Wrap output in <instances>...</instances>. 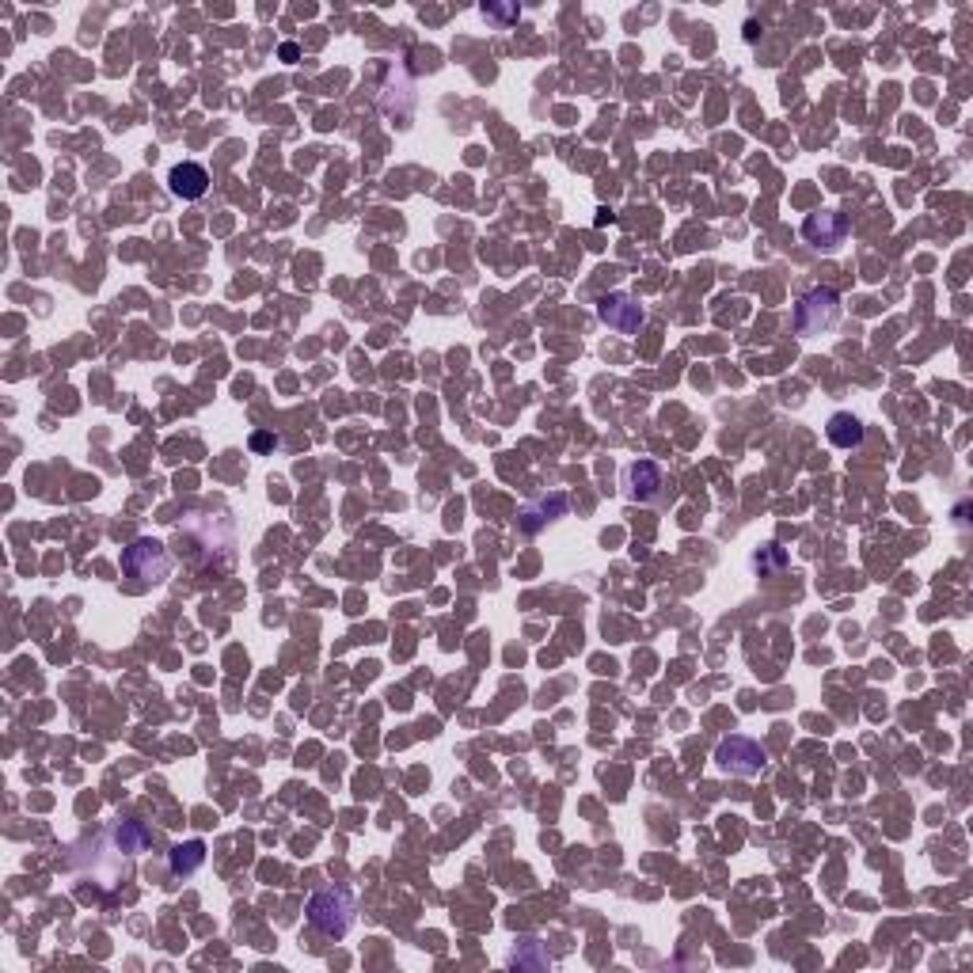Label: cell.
Returning a JSON list of instances; mask_svg holds the SVG:
<instances>
[{
    "label": "cell",
    "instance_id": "52a82bcc",
    "mask_svg": "<svg viewBox=\"0 0 973 973\" xmlns=\"http://www.w3.org/2000/svg\"><path fill=\"white\" fill-rule=\"evenodd\" d=\"M168 187H172L175 198L194 202V198H202L210 191V172L202 164H175L172 175H168Z\"/></svg>",
    "mask_w": 973,
    "mask_h": 973
},
{
    "label": "cell",
    "instance_id": "5b68a950",
    "mask_svg": "<svg viewBox=\"0 0 973 973\" xmlns=\"http://www.w3.org/2000/svg\"><path fill=\"white\" fill-rule=\"evenodd\" d=\"M597 316H601V324H609L620 335H631V331L643 327V305L631 293H609V297H601L597 301Z\"/></svg>",
    "mask_w": 973,
    "mask_h": 973
},
{
    "label": "cell",
    "instance_id": "8fae6325",
    "mask_svg": "<svg viewBox=\"0 0 973 973\" xmlns=\"http://www.w3.org/2000/svg\"><path fill=\"white\" fill-rule=\"evenodd\" d=\"M563 514H567V498L552 495V498H544L540 506H529V510L521 514V529H525V533H536L544 521H555V517H563Z\"/></svg>",
    "mask_w": 973,
    "mask_h": 973
},
{
    "label": "cell",
    "instance_id": "30bf717a",
    "mask_svg": "<svg viewBox=\"0 0 973 973\" xmlns=\"http://www.w3.org/2000/svg\"><path fill=\"white\" fill-rule=\"evenodd\" d=\"M202 863H206V844H202V840H187V844H175L172 852H168V867H172L175 878L194 875V871H198Z\"/></svg>",
    "mask_w": 973,
    "mask_h": 973
},
{
    "label": "cell",
    "instance_id": "8992f818",
    "mask_svg": "<svg viewBox=\"0 0 973 973\" xmlns=\"http://www.w3.org/2000/svg\"><path fill=\"white\" fill-rule=\"evenodd\" d=\"M848 232H852V225H848V217L844 213H814V217H806V225H802V236L814 244L818 251H837L844 240H848Z\"/></svg>",
    "mask_w": 973,
    "mask_h": 973
},
{
    "label": "cell",
    "instance_id": "6da1fadb",
    "mask_svg": "<svg viewBox=\"0 0 973 973\" xmlns=\"http://www.w3.org/2000/svg\"><path fill=\"white\" fill-rule=\"evenodd\" d=\"M354 920V901L346 890H320L308 901V924L327 939H343Z\"/></svg>",
    "mask_w": 973,
    "mask_h": 973
},
{
    "label": "cell",
    "instance_id": "5bb4252c",
    "mask_svg": "<svg viewBox=\"0 0 973 973\" xmlns=\"http://www.w3.org/2000/svg\"><path fill=\"white\" fill-rule=\"evenodd\" d=\"M483 16H495V20H517V8H487V4H483Z\"/></svg>",
    "mask_w": 973,
    "mask_h": 973
},
{
    "label": "cell",
    "instance_id": "4fadbf2b",
    "mask_svg": "<svg viewBox=\"0 0 973 973\" xmlns=\"http://www.w3.org/2000/svg\"><path fill=\"white\" fill-rule=\"evenodd\" d=\"M753 567H757V571H772V567H776V571H780V567H787V555H783V548H776V544H768V548H761V552H757V555H753Z\"/></svg>",
    "mask_w": 973,
    "mask_h": 973
},
{
    "label": "cell",
    "instance_id": "9c48e42d",
    "mask_svg": "<svg viewBox=\"0 0 973 973\" xmlns=\"http://www.w3.org/2000/svg\"><path fill=\"white\" fill-rule=\"evenodd\" d=\"M825 434H829V441L837 449H859L863 445V422L856 415H848V411H837L829 419V426H825Z\"/></svg>",
    "mask_w": 973,
    "mask_h": 973
},
{
    "label": "cell",
    "instance_id": "3957f363",
    "mask_svg": "<svg viewBox=\"0 0 973 973\" xmlns=\"http://www.w3.org/2000/svg\"><path fill=\"white\" fill-rule=\"evenodd\" d=\"M122 571L130 574V578H137V582H145V586L149 582H164L172 574V555H168V548L160 540L141 536V540H134L122 552Z\"/></svg>",
    "mask_w": 973,
    "mask_h": 973
},
{
    "label": "cell",
    "instance_id": "9a60e30c",
    "mask_svg": "<svg viewBox=\"0 0 973 973\" xmlns=\"http://www.w3.org/2000/svg\"><path fill=\"white\" fill-rule=\"evenodd\" d=\"M251 445H255V449H270V445H278V438H270V434H255V438H251Z\"/></svg>",
    "mask_w": 973,
    "mask_h": 973
},
{
    "label": "cell",
    "instance_id": "ba28073f",
    "mask_svg": "<svg viewBox=\"0 0 973 973\" xmlns=\"http://www.w3.org/2000/svg\"><path fill=\"white\" fill-rule=\"evenodd\" d=\"M628 487L639 502H654V498H662L666 476H662V468L654 460H635L628 468Z\"/></svg>",
    "mask_w": 973,
    "mask_h": 973
},
{
    "label": "cell",
    "instance_id": "7a4b0ae2",
    "mask_svg": "<svg viewBox=\"0 0 973 973\" xmlns=\"http://www.w3.org/2000/svg\"><path fill=\"white\" fill-rule=\"evenodd\" d=\"M837 320H840V297L833 293V289H825V286L810 289L799 305H795V331H799L802 339L833 331V327H837Z\"/></svg>",
    "mask_w": 973,
    "mask_h": 973
},
{
    "label": "cell",
    "instance_id": "7c38bea8",
    "mask_svg": "<svg viewBox=\"0 0 973 973\" xmlns=\"http://www.w3.org/2000/svg\"><path fill=\"white\" fill-rule=\"evenodd\" d=\"M111 837H115L118 852H126V856H137V852L149 848V829L141 821H122V825H115Z\"/></svg>",
    "mask_w": 973,
    "mask_h": 973
},
{
    "label": "cell",
    "instance_id": "277c9868",
    "mask_svg": "<svg viewBox=\"0 0 973 973\" xmlns=\"http://www.w3.org/2000/svg\"><path fill=\"white\" fill-rule=\"evenodd\" d=\"M764 761H768V757H764L761 742L742 738V734L723 738V742H719V749H715V764H719V772H730V776H761Z\"/></svg>",
    "mask_w": 973,
    "mask_h": 973
}]
</instances>
